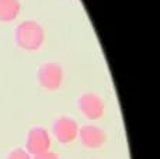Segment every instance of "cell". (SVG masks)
<instances>
[{
    "label": "cell",
    "instance_id": "obj_1",
    "mask_svg": "<svg viewBox=\"0 0 160 159\" xmlns=\"http://www.w3.org/2000/svg\"><path fill=\"white\" fill-rule=\"evenodd\" d=\"M14 41L22 51H38L45 42V30L35 20H24L14 30Z\"/></svg>",
    "mask_w": 160,
    "mask_h": 159
},
{
    "label": "cell",
    "instance_id": "obj_2",
    "mask_svg": "<svg viewBox=\"0 0 160 159\" xmlns=\"http://www.w3.org/2000/svg\"><path fill=\"white\" fill-rule=\"evenodd\" d=\"M63 68L56 62H45L37 70V79L38 83L41 85L44 89L53 92L58 90L63 83Z\"/></svg>",
    "mask_w": 160,
    "mask_h": 159
},
{
    "label": "cell",
    "instance_id": "obj_3",
    "mask_svg": "<svg viewBox=\"0 0 160 159\" xmlns=\"http://www.w3.org/2000/svg\"><path fill=\"white\" fill-rule=\"evenodd\" d=\"M78 109L87 120L96 121L104 115L105 103L97 93L84 92L78 99Z\"/></svg>",
    "mask_w": 160,
    "mask_h": 159
},
{
    "label": "cell",
    "instance_id": "obj_4",
    "mask_svg": "<svg viewBox=\"0 0 160 159\" xmlns=\"http://www.w3.org/2000/svg\"><path fill=\"white\" fill-rule=\"evenodd\" d=\"M51 145H52V138L47 128L37 126L28 131L27 140H25V149L31 156L49 151Z\"/></svg>",
    "mask_w": 160,
    "mask_h": 159
},
{
    "label": "cell",
    "instance_id": "obj_5",
    "mask_svg": "<svg viewBox=\"0 0 160 159\" xmlns=\"http://www.w3.org/2000/svg\"><path fill=\"white\" fill-rule=\"evenodd\" d=\"M79 124L73 117L62 115L52 124V134L59 144H70L78 140Z\"/></svg>",
    "mask_w": 160,
    "mask_h": 159
},
{
    "label": "cell",
    "instance_id": "obj_6",
    "mask_svg": "<svg viewBox=\"0 0 160 159\" xmlns=\"http://www.w3.org/2000/svg\"><path fill=\"white\" fill-rule=\"evenodd\" d=\"M78 138L82 145L88 149H98L107 142V134L101 127L96 124H84L79 127Z\"/></svg>",
    "mask_w": 160,
    "mask_h": 159
},
{
    "label": "cell",
    "instance_id": "obj_7",
    "mask_svg": "<svg viewBox=\"0 0 160 159\" xmlns=\"http://www.w3.org/2000/svg\"><path fill=\"white\" fill-rule=\"evenodd\" d=\"M21 13L20 0H0V21L11 23Z\"/></svg>",
    "mask_w": 160,
    "mask_h": 159
},
{
    "label": "cell",
    "instance_id": "obj_8",
    "mask_svg": "<svg viewBox=\"0 0 160 159\" xmlns=\"http://www.w3.org/2000/svg\"><path fill=\"white\" fill-rule=\"evenodd\" d=\"M6 159H32L30 154L27 152L25 148H21V146H17V148L11 149L7 154V158Z\"/></svg>",
    "mask_w": 160,
    "mask_h": 159
},
{
    "label": "cell",
    "instance_id": "obj_9",
    "mask_svg": "<svg viewBox=\"0 0 160 159\" xmlns=\"http://www.w3.org/2000/svg\"><path fill=\"white\" fill-rule=\"evenodd\" d=\"M32 159H59L58 154L52 151H47V152H42V154H38L35 156H32Z\"/></svg>",
    "mask_w": 160,
    "mask_h": 159
}]
</instances>
